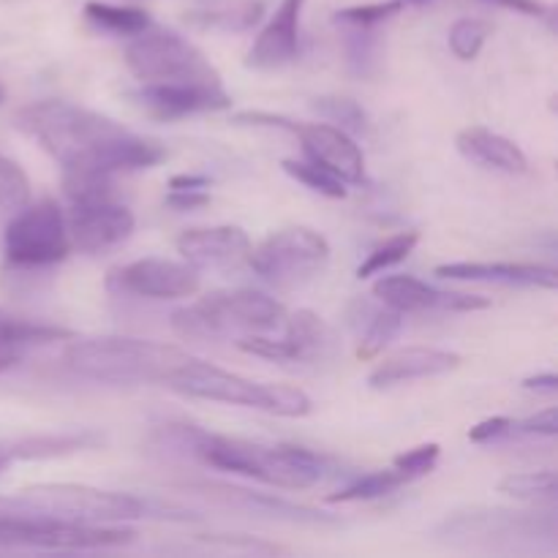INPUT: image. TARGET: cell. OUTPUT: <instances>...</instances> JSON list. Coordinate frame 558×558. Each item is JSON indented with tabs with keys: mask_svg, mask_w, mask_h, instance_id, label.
<instances>
[{
	"mask_svg": "<svg viewBox=\"0 0 558 558\" xmlns=\"http://www.w3.org/2000/svg\"><path fill=\"white\" fill-rule=\"evenodd\" d=\"M14 125L36 140L63 174H101L153 169L167 158V147L156 140L134 134L118 120L71 101L27 104L16 112Z\"/></svg>",
	"mask_w": 558,
	"mask_h": 558,
	"instance_id": "obj_1",
	"label": "cell"
},
{
	"mask_svg": "<svg viewBox=\"0 0 558 558\" xmlns=\"http://www.w3.org/2000/svg\"><path fill=\"white\" fill-rule=\"evenodd\" d=\"M0 515H41L71 523H118L136 518H169L185 521L191 512L163 501L140 499L118 490L90 488V485L47 483L33 485L14 496H0Z\"/></svg>",
	"mask_w": 558,
	"mask_h": 558,
	"instance_id": "obj_2",
	"label": "cell"
},
{
	"mask_svg": "<svg viewBox=\"0 0 558 558\" xmlns=\"http://www.w3.org/2000/svg\"><path fill=\"white\" fill-rule=\"evenodd\" d=\"M191 458L205 466L240 477L259 480L272 488L305 490L322 483L327 474V461L319 452L298 445H259V441L232 439V436L196 430Z\"/></svg>",
	"mask_w": 558,
	"mask_h": 558,
	"instance_id": "obj_3",
	"label": "cell"
},
{
	"mask_svg": "<svg viewBox=\"0 0 558 558\" xmlns=\"http://www.w3.org/2000/svg\"><path fill=\"white\" fill-rule=\"evenodd\" d=\"M189 354L172 343L145 341V338H71L63 352L65 368L80 379L101 385H163Z\"/></svg>",
	"mask_w": 558,
	"mask_h": 558,
	"instance_id": "obj_4",
	"label": "cell"
},
{
	"mask_svg": "<svg viewBox=\"0 0 558 558\" xmlns=\"http://www.w3.org/2000/svg\"><path fill=\"white\" fill-rule=\"evenodd\" d=\"M287 322V308L256 289H223L172 314V330L185 341L267 336Z\"/></svg>",
	"mask_w": 558,
	"mask_h": 558,
	"instance_id": "obj_5",
	"label": "cell"
},
{
	"mask_svg": "<svg viewBox=\"0 0 558 558\" xmlns=\"http://www.w3.org/2000/svg\"><path fill=\"white\" fill-rule=\"evenodd\" d=\"M169 390L180 392L185 398L213 403H229V407L259 409V412L278 414V417H305L311 412V398L300 387L289 385H265V381H251L245 376L223 371L205 360L189 357L183 365L172 371L163 379Z\"/></svg>",
	"mask_w": 558,
	"mask_h": 558,
	"instance_id": "obj_6",
	"label": "cell"
},
{
	"mask_svg": "<svg viewBox=\"0 0 558 558\" xmlns=\"http://www.w3.org/2000/svg\"><path fill=\"white\" fill-rule=\"evenodd\" d=\"M439 537L452 545H483V548L518 550L521 545L556 548V512L505 510V507H472L452 512L439 526Z\"/></svg>",
	"mask_w": 558,
	"mask_h": 558,
	"instance_id": "obj_7",
	"label": "cell"
},
{
	"mask_svg": "<svg viewBox=\"0 0 558 558\" xmlns=\"http://www.w3.org/2000/svg\"><path fill=\"white\" fill-rule=\"evenodd\" d=\"M5 265L14 270H49L69 259L71 238L63 207L44 196L14 213L3 234Z\"/></svg>",
	"mask_w": 558,
	"mask_h": 558,
	"instance_id": "obj_8",
	"label": "cell"
},
{
	"mask_svg": "<svg viewBox=\"0 0 558 558\" xmlns=\"http://www.w3.org/2000/svg\"><path fill=\"white\" fill-rule=\"evenodd\" d=\"M125 65L140 82H210L221 85V74L199 47L167 27L150 25L131 36Z\"/></svg>",
	"mask_w": 558,
	"mask_h": 558,
	"instance_id": "obj_9",
	"label": "cell"
},
{
	"mask_svg": "<svg viewBox=\"0 0 558 558\" xmlns=\"http://www.w3.org/2000/svg\"><path fill=\"white\" fill-rule=\"evenodd\" d=\"M136 539L134 529L101 526V523H71L41 515H0V550H101L120 548Z\"/></svg>",
	"mask_w": 558,
	"mask_h": 558,
	"instance_id": "obj_10",
	"label": "cell"
},
{
	"mask_svg": "<svg viewBox=\"0 0 558 558\" xmlns=\"http://www.w3.org/2000/svg\"><path fill=\"white\" fill-rule=\"evenodd\" d=\"M330 254L325 234L308 227H287L251 248L248 265L272 287L294 289L319 276L330 262Z\"/></svg>",
	"mask_w": 558,
	"mask_h": 558,
	"instance_id": "obj_11",
	"label": "cell"
},
{
	"mask_svg": "<svg viewBox=\"0 0 558 558\" xmlns=\"http://www.w3.org/2000/svg\"><path fill=\"white\" fill-rule=\"evenodd\" d=\"M199 270L189 262L161 259V256H147V259L129 262L109 272L107 287L114 294H129V298L145 300H180L199 292Z\"/></svg>",
	"mask_w": 558,
	"mask_h": 558,
	"instance_id": "obj_12",
	"label": "cell"
},
{
	"mask_svg": "<svg viewBox=\"0 0 558 558\" xmlns=\"http://www.w3.org/2000/svg\"><path fill=\"white\" fill-rule=\"evenodd\" d=\"M65 227H69L71 248L96 256L123 245L134 234L136 218L129 207L114 202V196H101V199L71 202Z\"/></svg>",
	"mask_w": 558,
	"mask_h": 558,
	"instance_id": "obj_13",
	"label": "cell"
},
{
	"mask_svg": "<svg viewBox=\"0 0 558 558\" xmlns=\"http://www.w3.org/2000/svg\"><path fill=\"white\" fill-rule=\"evenodd\" d=\"M131 98L142 104L153 118L161 120L221 112L232 107V96L223 90V85H210V82H142Z\"/></svg>",
	"mask_w": 558,
	"mask_h": 558,
	"instance_id": "obj_14",
	"label": "cell"
},
{
	"mask_svg": "<svg viewBox=\"0 0 558 558\" xmlns=\"http://www.w3.org/2000/svg\"><path fill=\"white\" fill-rule=\"evenodd\" d=\"M374 298L387 308L407 314H425V311H445V314H472L490 305L488 298L466 292H445L414 276H381L374 283Z\"/></svg>",
	"mask_w": 558,
	"mask_h": 558,
	"instance_id": "obj_15",
	"label": "cell"
},
{
	"mask_svg": "<svg viewBox=\"0 0 558 558\" xmlns=\"http://www.w3.org/2000/svg\"><path fill=\"white\" fill-rule=\"evenodd\" d=\"M292 134L300 140L311 163L327 169L347 185L365 183V158L352 134L332 123H294Z\"/></svg>",
	"mask_w": 558,
	"mask_h": 558,
	"instance_id": "obj_16",
	"label": "cell"
},
{
	"mask_svg": "<svg viewBox=\"0 0 558 558\" xmlns=\"http://www.w3.org/2000/svg\"><path fill=\"white\" fill-rule=\"evenodd\" d=\"M178 254L196 270H223L248 259L251 238L240 227L185 229L178 238Z\"/></svg>",
	"mask_w": 558,
	"mask_h": 558,
	"instance_id": "obj_17",
	"label": "cell"
},
{
	"mask_svg": "<svg viewBox=\"0 0 558 558\" xmlns=\"http://www.w3.org/2000/svg\"><path fill=\"white\" fill-rule=\"evenodd\" d=\"M305 0H281L276 14L270 16L259 36L248 49L245 65L256 71H278L298 58L300 49V16Z\"/></svg>",
	"mask_w": 558,
	"mask_h": 558,
	"instance_id": "obj_18",
	"label": "cell"
},
{
	"mask_svg": "<svg viewBox=\"0 0 558 558\" xmlns=\"http://www.w3.org/2000/svg\"><path fill=\"white\" fill-rule=\"evenodd\" d=\"M434 276L447 278V281L501 283V287H558L556 267L537 265V262H450V265L436 267Z\"/></svg>",
	"mask_w": 558,
	"mask_h": 558,
	"instance_id": "obj_19",
	"label": "cell"
},
{
	"mask_svg": "<svg viewBox=\"0 0 558 558\" xmlns=\"http://www.w3.org/2000/svg\"><path fill=\"white\" fill-rule=\"evenodd\" d=\"M458 365H461V354L434 347H412L376 365L368 376V387L371 390H390V387L409 385V381L445 376Z\"/></svg>",
	"mask_w": 558,
	"mask_h": 558,
	"instance_id": "obj_20",
	"label": "cell"
},
{
	"mask_svg": "<svg viewBox=\"0 0 558 558\" xmlns=\"http://www.w3.org/2000/svg\"><path fill=\"white\" fill-rule=\"evenodd\" d=\"M199 490H205V494L213 496V499H221L227 501V505L243 507V510L256 512V515L276 518V521L308 523V526H338V518L327 515V512H319V510H311V507L294 505V501L281 499V496L254 494V490L232 488V485H218V483L199 485Z\"/></svg>",
	"mask_w": 558,
	"mask_h": 558,
	"instance_id": "obj_21",
	"label": "cell"
},
{
	"mask_svg": "<svg viewBox=\"0 0 558 558\" xmlns=\"http://www.w3.org/2000/svg\"><path fill=\"white\" fill-rule=\"evenodd\" d=\"M456 147L466 161L501 174L529 172V158L521 147L507 136L485 129V125H469L456 136Z\"/></svg>",
	"mask_w": 558,
	"mask_h": 558,
	"instance_id": "obj_22",
	"label": "cell"
},
{
	"mask_svg": "<svg viewBox=\"0 0 558 558\" xmlns=\"http://www.w3.org/2000/svg\"><path fill=\"white\" fill-rule=\"evenodd\" d=\"M283 325H287L283 343H287L289 363H330L341 349L336 330L314 311H298L292 316L287 314Z\"/></svg>",
	"mask_w": 558,
	"mask_h": 558,
	"instance_id": "obj_23",
	"label": "cell"
},
{
	"mask_svg": "<svg viewBox=\"0 0 558 558\" xmlns=\"http://www.w3.org/2000/svg\"><path fill=\"white\" fill-rule=\"evenodd\" d=\"M349 327L354 330V336L360 338V357L368 360L376 357L379 352H385L396 336L401 332L403 319L407 316L396 308H387L385 303H374V300L357 298L347 311Z\"/></svg>",
	"mask_w": 558,
	"mask_h": 558,
	"instance_id": "obj_24",
	"label": "cell"
},
{
	"mask_svg": "<svg viewBox=\"0 0 558 558\" xmlns=\"http://www.w3.org/2000/svg\"><path fill=\"white\" fill-rule=\"evenodd\" d=\"M104 445L98 430H65V434H41L27 439L9 441L14 461H49V458L76 456V452L96 450Z\"/></svg>",
	"mask_w": 558,
	"mask_h": 558,
	"instance_id": "obj_25",
	"label": "cell"
},
{
	"mask_svg": "<svg viewBox=\"0 0 558 558\" xmlns=\"http://www.w3.org/2000/svg\"><path fill=\"white\" fill-rule=\"evenodd\" d=\"M71 338L74 336L65 327L22 319V316H14L0 308V354L20 352V349L27 347H44V343L54 341H71Z\"/></svg>",
	"mask_w": 558,
	"mask_h": 558,
	"instance_id": "obj_26",
	"label": "cell"
},
{
	"mask_svg": "<svg viewBox=\"0 0 558 558\" xmlns=\"http://www.w3.org/2000/svg\"><path fill=\"white\" fill-rule=\"evenodd\" d=\"M85 16L90 25L98 31L114 33V36H136V33L147 31L153 25L150 14L145 9H134V5H112L104 0H87Z\"/></svg>",
	"mask_w": 558,
	"mask_h": 558,
	"instance_id": "obj_27",
	"label": "cell"
},
{
	"mask_svg": "<svg viewBox=\"0 0 558 558\" xmlns=\"http://www.w3.org/2000/svg\"><path fill=\"white\" fill-rule=\"evenodd\" d=\"M412 480L407 477L403 472H398L396 466L387 469V472H374V474H363L360 480H354L352 485H347L343 490L332 494L330 505H352V501H376L385 499V496L396 494L398 488L409 485Z\"/></svg>",
	"mask_w": 558,
	"mask_h": 558,
	"instance_id": "obj_28",
	"label": "cell"
},
{
	"mask_svg": "<svg viewBox=\"0 0 558 558\" xmlns=\"http://www.w3.org/2000/svg\"><path fill=\"white\" fill-rule=\"evenodd\" d=\"M420 243V232H398L392 238H387L385 243L376 245L368 256H365L363 265L357 267V278H371V276H381L390 267L401 265L409 254L414 251V245Z\"/></svg>",
	"mask_w": 558,
	"mask_h": 558,
	"instance_id": "obj_29",
	"label": "cell"
},
{
	"mask_svg": "<svg viewBox=\"0 0 558 558\" xmlns=\"http://www.w3.org/2000/svg\"><path fill=\"white\" fill-rule=\"evenodd\" d=\"M311 109H314L319 118L330 120L332 125L347 131V134H363V131L368 129V112H365L354 98L319 96L311 101Z\"/></svg>",
	"mask_w": 558,
	"mask_h": 558,
	"instance_id": "obj_30",
	"label": "cell"
},
{
	"mask_svg": "<svg viewBox=\"0 0 558 558\" xmlns=\"http://www.w3.org/2000/svg\"><path fill=\"white\" fill-rule=\"evenodd\" d=\"M281 167L289 178L298 180V183H303L305 189L316 191V194L330 196V199H343V196H347V183H341L336 174H330L327 169L316 167V163L287 158V161H281Z\"/></svg>",
	"mask_w": 558,
	"mask_h": 558,
	"instance_id": "obj_31",
	"label": "cell"
},
{
	"mask_svg": "<svg viewBox=\"0 0 558 558\" xmlns=\"http://www.w3.org/2000/svg\"><path fill=\"white\" fill-rule=\"evenodd\" d=\"M558 480L556 472L545 469V472H518L507 474L499 483V490L507 496H515V499H550L556 496Z\"/></svg>",
	"mask_w": 558,
	"mask_h": 558,
	"instance_id": "obj_32",
	"label": "cell"
},
{
	"mask_svg": "<svg viewBox=\"0 0 558 558\" xmlns=\"http://www.w3.org/2000/svg\"><path fill=\"white\" fill-rule=\"evenodd\" d=\"M490 36V25L483 20H474V16H463L456 25L450 27V36H447V44H450L452 54L458 60H474L480 52H483L485 41Z\"/></svg>",
	"mask_w": 558,
	"mask_h": 558,
	"instance_id": "obj_33",
	"label": "cell"
},
{
	"mask_svg": "<svg viewBox=\"0 0 558 558\" xmlns=\"http://www.w3.org/2000/svg\"><path fill=\"white\" fill-rule=\"evenodd\" d=\"M31 202V180L22 167L0 153V210L16 213Z\"/></svg>",
	"mask_w": 558,
	"mask_h": 558,
	"instance_id": "obj_34",
	"label": "cell"
},
{
	"mask_svg": "<svg viewBox=\"0 0 558 558\" xmlns=\"http://www.w3.org/2000/svg\"><path fill=\"white\" fill-rule=\"evenodd\" d=\"M349 69L360 76H368L376 63V27H343Z\"/></svg>",
	"mask_w": 558,
	"mask_h": 558,
	"instance_id": "obj_35",
	"label": "cell"
},
{
	"mask_svg": "<svg viewBox=\"0 0 558 558\" xmlns=\"http://www.w3.org/2000/svg\"><path fill=\"white\" fill-rule=\"evenodd\" d=\"M259 16H262V3L259 0H248V3L234 5V9L194 14L191 20L199 22V25L205 27H221V31H248L251 25L259 22Z\"/></svg>",
	"mask_w": 558,
	"mask_h": 558,
	"instance_id": "obj_36",
	"label": "cell"
},
{
	"mask_svg": "<svg viewBox=\"0 0 558 558\" xmlns=\"http://www.w3.org/2000/svg\"><path fill=\"white\" fill-rule=\"evenodd\" d=\"M403 9V0H385V3H365L352 5L336 14V25L341 27H379L390 16H396Z\"/></svg>",
	"mask_w": 558,
	"mask_h": 558,
	"instance_id": "obj_37",
	"label": "cell"
},
{
	"mask_svg": "<svg viewBox=\"0 0 558 558\" xmlns=\"http://www.w3.org/2000/svg\"><path fill=\"white\" fill-rule=\"evenodd\" d=\"M439 456H441V447L436 445V441H430V445H420L414 447V450H407L401 452V456H396L392 466H396L398 472L407 474L409 480H417L434 472L436 463H439Z\"/></svg>",
	"mask_w": 558,
	"mask_h": 558,
	"instance_id": "obj_38",
	"label": "cell"
},
{
	"mask_svg": "<svg viewBox=\"0 0 558 558\" xmlns=\"http://www.w3.org/2000/svg\"><path fill=\"white\" fill-rule=\"evenodd\" d=\"M556 430H558V412H556V407H548V409H543V412L526 417L523 423L512 425L510 436L521 434V436H548V439H554Z\"/></svg>",
	"mask_w": 558,
	"mask_h": 558,
	"instance_id": "obj_39",
	"label": "cell"
},
{
	"mask_svg": "<svg viewBox=\"0 0 558 558\" xmlns=\"http://www.w3.org/2000/svg\"><path fill=\"white\" fill-rule=\"evenodd\" d=\"M512 425H515V420L510 417H488L469 430V441H474V445H494V441L507 439L512 434Z\"/></svg>",
	"mask_w": 558,
	"mask_h": 558,
	"instance_id": "obj_40",
	"label": "cell"
},
{
	"mask_svg": "<svg viewBox=\"0 0 558 558\" xmlns=\"http://www.w3.org/2000/svg\"><path fill=\"white\" fill-rule=\"evenodd\" d=\"M485 3L501 5V9H510V11H518V14L534 16V20L554 22V9H550L548 3H543V0H485Z\"/></svg>",
	"mask_w": 558,
	"mask_h": 558,
	"instance_id": "obj_41",
	"label": "cell"
},
{
	"mask_svg": "<svg viewBox=\"0 0 558 558\" xmlns=\"http://www.w3.org/2000/svg\"><path fill=\"white\" fill-rule=\"evenodd\" d=\"M163 202H167V207H172L178 213L199 210V207L210 205V194L207 191H169Z\"/></svg>",
	"mask_w": 558,
	"mask_h": 558,
	"instance_id": "obj_42",
	"label": "cell"
},
{
	"mask_svg": "<svg viewBox=\"0 0 558 558\" xmlns=\"http://www.w3.org/2000/svg\"><path fill=\"white\" fill-rule=\"evenodd\" d=\"M523 390L543 392V396H556V392H558V376L554 374V371H548V374L529 376V379H523Z\"/></svg>",
	"mask_w": 558,
	"mask_h": 558,
	"instance_id": "obj_43",
	"label": "cell"
},
{
	"mask_svg": "<svg viewBox=\"0 0 558 558\" xmlns=\"http://www.w3.org/2000/svg\"><path fill=\"white\" fill-rule=\"evenodd\" d=\"M210 178L207 174H174L169 180V191H207Z\"/></svg>",
	"mask_w": 558,
	"mask_h": 558,
	"instance_id": "obj_44",
	"label": "cell"
},
{
	"mask_svg": "<svg viewBox=\"0 0 558 558\" xmlns=\"http://www.w3.org/2000/svg\"><path fill=\"white\" fill-rule=\"evenodd\" d=\"M16 363H20V354H16V352H5V354H0V374H5V371L14 368Z\"/></svg>",
	"mask_w": 558,
	"mask_h": 558,
	"instance_id": "obj_45",
	"label": "cell"
},
{
	"mask_svg": "<svg viewBox=\"0 0 558 558\" xmlns=\"http://www.w3.org/2000/svg\"><path fill=\"white\" fill-rule=\"evenodd\" d=\"M5 101V87H3V82H0V104Z\"/></svg>",
	"mask_w": 558,
	"mask_h": 558,
	"instance_id": "obj_46",
	"label": "cell"
},
{
	"mask_svg": "<svg viewBox=\"0 0 558 558\" xmlns=\"http://www.w3.org/2000/svg\"><path fill=\"white\" fill-rule=\"evenodd\" d=\"M403 3H407V0H403ZM409 3H425V0H409Z\"/></svg>",
	"mask_w": 558,
	"mask_h": 558,
	"instance_id": "obj_47",
	"label": "cell"
}]
</instances>
